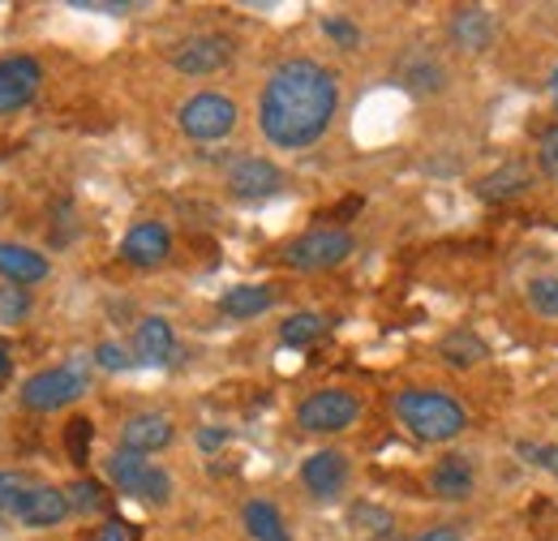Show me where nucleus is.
Segmentation results:
<instances>
[{
    "label": "nucleus",
    "instance_id": "1",
    "mask_svg": "<svg viewBox=\"0 0 558 541\" xmlns=\"http://www.w3.org/2000/svg\"><path fill=\"white\" fill-rule=\"evenodd\" d=\"M340 82L318 61H283L258 95V130L279 151H305L331 130Z\"/></svg>",
    "mask_w": 558,
    "mask_h": 541
},
{
    "label": "nucleus",
    "instance_id": "2",
    "mask_svg": "<svg viewBox=\"0 0 558 541\" xmlns=\"http://www.w3.org/2000/svg\"><path fill=\"white\" fill-rule=\"evenodd\" d=\"M396 417L413 430V438H421V443H451L469 425V412L460 408V400H451L447 392H429V387L400 392L396 396Z\"/></svg>",
    "mask_w": 558,
    "mask_h": 541
},
{
    "label": "nucleus",
    "instance_id": "3",
    "mask_svg": "<svg viewBox=\"0 0 558 541\" xmlns=\"http://www.w3.org/2000/svg\"><path fill=\"white\" fill-rule=\"evenodd\" d=\"M90 392V374L82 361H65V365H52V370H39L22 383V408L31 412H57V408L73 405Z\"/></svg>",
    "mask_w": 558,
    "mask_h": 541
},
{
    "label": "nucleus",
    "instance_id": "4",
    "mask_svg": "<svg viewBox=\"0 0 558 541\" xmlns=\"http://www.w3.org/2000/svg\"><path fill=\"white\" fill-rule=\"evenodd\" d=\"M236 117H241L236 104L228 95H215V91L190 95L181 104V112H177L185 137H194V142H219V137H228L236 130Z\"/></svg>",
    "mask_w": 558,
    "mask_h": 541
},
{
    "label": "nucleus",
    "instance_id": "5",
    "mask_svg": "<svg viewBox=\"0 0 558 541\" xmlns=\"http://www.w3.org/2000/svg\"><path fill=\"white\" fill-rule=\"evenodd\" d=\"M356 417H361V400L340 387L314 392L296 405V425L310 434H344L349 425H356Z\"/></svg>",
    "mask_w": 558,
    "mask_h": 541
},
{
    "label": "nucleus",
    "instance_id": "6",
    "mask_svg": "<svg viewBox=\"0 0 558 541\" xmlns=\"http://www.w3.org/2000/svg\"><path fill=\"white\" fill-rule=\"evenodd\" d=\"M352 232L349 228H314L305 237H296L288 250H283V263L292 270H327L340 267L352 254Z\"/></svg>",
    "mask_w": 558,
    "mask_h": 541
},
{
    "label": "nucleus",
    "instance_id": "7",
    "mask_svg": "<svg viewBox=\"0 0 558 541\" xmlns=\"http://www.w3.org/2000/svg\"><path fill=\"white\" fill-rule=\"evenodd\" d=\"M228 190L241 199V203H258V199H271L283 190V172H279L271 159H258V155H245L228 168Z\"/></svg>",
    "mask_w": 558,
    "mask_h": 541
},
{
    "label": "nucleus",
    "instance_id": "8",
    "mask_svg": "<svg viewBox=\"0 0 558 541\" xmlns=\"http://www.w3.org/2000/svg\"><path fill=\"white\" fill-rule=\"evenodd\" d=\"M39 82H44V69L35 57H0V117L26 108Z\"/></svg>",
    "mask_w": 558,
    "mask_h": 541
},
{
    "label": "nucleus",
    "instance_id": "9",
    "mask_svg": "<svg viewBox=\"0 0 558 541\" xmlns=\"http://www.w3.org/2000/svg\"><path fill=\"white\" fill-rule=\"evenodd\" d=\"M228 61H232V39H223V35H194V39H185L172 52V65H177V73H185V77L219 73Z\"/></svg>",
    "mask_w": 558,
    "mask_h": 541
},
{
    "label": "nucleus",
    "instance_id": "10",
    "mask_svg": "<svg viewBox=\"0 0 558 541\" xmlns=\"http://www.w3.org/2000/svg\"><path fill=\"white\" fill-rule=\"evenodd\" d=\"M168 254H172V237H168V228L163 224H155V219H142L134 224L130 232H125V241H121V259L130 263V267H159V263H168Z\"/></svg>",
    "mask_w": 558,
    "mask_h": 541
},
{
    "label": "nucleus",
    "instance_id": "11",
    "mask_svg": "<svg viewBox=\"0 0 558 541\" xmlns=\"http://www.w3.org/2000/svg\"><path fill=\"white\" fill-rule=\"evenodd\" d=\"M301 481L314 498H336L344 485H349V456L336 452V447H323L314 452L305 465H301Z\"/></svg>",
    "mask_w": 558,
    "mask_h": 541
},
{
    "label": "nucleus",
    "instance_id": "12",
    "mask_svg": "<svg viewBox=\"0 0 558 541\" xmlns=\"http://www.w3.org/2000/svg\"><path fill=\"white\" fill-rule=\"evenodd\" d=\"M65 516H70V498H65V490L35 481V485L26 490V498H22V507H17L13 520L26 525V529H57Z\"/></svg>",
    "mask_w": 558,
    "mask_h": 541
},
{
    "label": "nucleus",
    "instance_id": "13",
    "mask_svg": "<svg viewBox=\"0 0 558 541\" xmlns=\"http://www.w3.org/2000/svg\"><path fill=\"white\" fill-rule=\"evenodd\" d=\"M473 490H477L473 460H469V456H460V452L442 456V460L429 469V494H434V498H447V503H464V498H473Z\"/></svg>",
    "mask_w": 558,
    "mask_h": 541
},
{
    "label": "nucleus",
    "instance_id": "14",
    "mask_svg": "<svg viewBox=\"0 0 558 541\" xmlns=\"http://www.w3.org/2000/svg\"><path fill=\"white\" fill-rule=\"evenodd\" d=\"M172 421L163 412H138L121 425V452H134V456H150V452H163L172 443Z\"/></svg>",
    "mask_w": 558,
    "mask_h": 541
},
{
    "label": "nucleus",
    "instance_id": "15",
    "mask_svg": "<svg viewBox=\"0 0 558 541\" xmlns=\"http://www.w3.org/2000/svg\"><path fill=\"white\" fill-rule=\"evenodd\" d=\"M177 357V336L168 318H142L134 332V361L138 365H168Z\"/></svg>",
    "mask_w": 558,
    "mask_h": 541
},
{
    "label": "nucleus",
    "instance_id": "16",
    "mask_svg": "<svg viewBox=\"0 0 558 541\" xmlns=\"http://www.w3.org/2000/svg\"><path fill=\"white\" fill-rule=\"evenodd\" d=\"M48 259L39 254V250H31V245H13V241H0V275H4V284H17V288H26V284H39V279H48Z\"/></svg>",
    "mask_w": 558,
    "mask_h": 541
},
{
    "label": "nucleus",
    "instance_id": "17",
    "mask_svg": "<svg viewBox=\"0 0 558 541\" xmlns=\"http://www.w3.org/2000/svg\"><path fill=\"white\" fill-rule=\"evenodd\" d=\"M529 185H533V168L520 164V159H511V164L494 168L489 177L477 181V199H486V203H507V199H520Z\"/></svg>",
    "mask_w": 558,
    "mask_h": 541
},
{
    "label": "nucleus",
    "instance_id": "18",
    "mask_svg": "<svg viewBox=\"0 0 558 541\" xmlns=\"http://www.w3.org/2000/svg\"><path fill=\"white\" fill-rule=\"evenodd\" d=\"M271 305H276V292L267 284H236L219 297V314H228V318H258Z\"/></svg>",
    "mask_w": 558,
    "mask_h": 541
},
{
    "label": "nucleus",
    "instance_id": "19",
    "mask_svg": "<svg viewBox=\"0 0 558 541\" xmlns=\"http://www.w3.org/2000/svg\"><path fill=\"white\" fill-rule=\"evenodd\" d=\"M451 39L460 48H469V52H486L489 44H494V17H489L486 9H460L451 17Z\"/></svg>",
    "mask_w": 558,
    "mask_h": 541
},
{
    "label": "nucleus",
    "instance_id": "20",
    "mask_svg": "<svg viewBox=\"0 0 558 541\" xmlns=\"http://www.w3.org/2000/svg\"><path fill=\"white\" fill-rule=\"evenodd\" d=\"M241 520H245V533L254 541H292L283 516H279V507L267 503V498H250L245 512H241Z\"/></svg>",
    "mask_w": 558,
    "mask_h": 541
},
{
    "label": "nucleus",
    "instance_id": "21",
    "mask_svg": "<svg viewBox=\"0 0 558 541\" xmlns=\"http://www.w3.org/2000/svg\"><path fill=\"white\" fill-rule=\"evenodd\" d=\"M438 352H442V361H447V365H456V370L482 365V361L489 357V348L482 344V336H473L469 327H460V332L442 336V344H438Z\"/></svg>",
    "mask_w": 558,
    "mask_h": 541
},
{
    "label": "nucleus",
    "instance_id": "22",
    "mask_svg": "<svg viewBox=\"0 0 558 541\" xmlns=\"http://www.w3.org/2000/svg\"><path fill=\"white\" fill-rule=\"evenodd\" d=\"M104 469H108V481H112L121 494H134V498H138L142 481L150 473V460H146V456H134V452H112Z\"/></svg>",
    "mask_w": 558,
    "mask_h": 541
},
{
    "label": "nucleus",
    "instance_id": "23",
    "mask_svg": "<svg viewBox=\"0 0 558 541\" xmlns=\"http://www.w3.org/2000/svg\"><path fill=\"white\" fill-rule=\"evenodd\" d=\"M323 332H327V318L314 314V310H301V314H288V318H283L279 339H283L288 348H305V344H314Z\"/></svg>",
    "mask_w": 558,
    "mask_h": 541
},
{
    "label": "nucleus",
    "instance_id": "24",
    "mask_svg": "<svg viewBox=\"0 0 558 541\" xmlns=\"http://www.w3.org/2000/svg\"><path fill=\"white\" fill-rule=\"evenodd\" d=\"M349 525L352 529H361V533H374V538L396 533V516H391L387 507H374V503H356V507H349Z\"/></svg>",
    "mask_w": 558,
    "mask_h": 541
},
{
    "label": "nucleus",
    "instance_id": "25",
    "mask_svg": "<svg viewBox=\"0 0 558 541\" xmlns=\"http://www.w3.org/2000/svg\"><path fill=\"white\" fill-rule=\"evenodd\" d=\"M65 498H70V512H82V516H90V512L104 507V490L95 481H86V477H77V481L65 485Z\"/></svg>",
    "mask_w": 558,
    "mask_h": 541
},
{
    "label": "nucleus",
    "instance_id": "26",
    "mask_svg": "<svg viewBox=\"0 0 558 541\" xmlns=\"http://www.w3.org/2000/svg\"><path fill=\"white\" fill-rule=\"evenodd\" d=\"M90 438H95V425H90L86 417H73L70 425H65V452H70L73 465H86V456H90Z\"/></svg>",
    "mask_w": 558,
    "mask_h": 541
},
{
    "label": "nucleus",
    "instance_id": "27",
    "mask_svg": "<svg viewBox=\"0 0 558 541\" xmlns=\"http://www.w3.org/2000/svg\"><path fill=\"white\" fill-rule=\"evenodd\" d=\"M529 305H533L537 314H546V318H558V279L555 275H537V279L529 284Z\"/></svg>",
    "mask_w": 558,
    "mask_h": 541
},
{
    "label": "nucleus",
    "instance_id": "28",
    "mask_svg": "<svg viewBox=\"0 0 558 541\" xmlns=\"http://www.w3.org/2000/svg\"><path fill=\"white\" fill-rule=\"evenodd\" d=\"M404 82H409V91H417V95L438 91V86H442V65H434V61H417V65L404 69Z\"/></svg>",
    "mask_w": 558,
    "mask_h": 541
},
{
    "label": "nucleus",
    "instance_id": "29",
    "mask_svg": "<svg viewBox=\"0 0 558 541\" xmlns=\"http://www.w3.org/2000/svg\"><path fill=\"white\" fill-rule=\"evenodd\" d=\"M515 452L529 465H537V469H546L550 477H558V443H515Z\"/></svg>",
    "mask_w": 558,
    "mask_h": 541
},
{
    "label": "nucleus",
    "instance_id": "30",
    "mask_svg": "<svg viewBox=\"0 0 558 541\" xmlns=\"http://www.w3.org/2000/svg\"><path fill=\"white\" fill-rule=\"evenodd\" d=\"M26 310H31V297H26V288H17V284H4V288H0V323H17Z\"/></svg>",
    "mask_w": 558,
    "mask_h": 541
},
{
    "label": "nucleus",
    "instance_id": "31",
    "mask_svg": "<svg viewBox=\"0 0 558 541\" xmlns=\"http://www.w3.org/2000/svg\"><path fill=\"white\" fill-rule=\"evenodd\" d=\"M95 361L104 365V370H112V374H121V370H130V365H138L121 344H112V339H104L99 348H95Z\"/></svg>",
    "mask_w": 558,
    "mask_h": 541
},
{
    "label": "nucleus",
    "instance_id": "32",
    "mask_svg": "<svg viewBox=\"0 0 558 541\" xmlns=\"http://www.w3.org/2000/svg\"><path fill=\"white\" fill-rule=\"evenodd\" d=\"M537 159H542V172L558 181V125H550L542 142H537Z\"/></svg>",
    "mask_w": 558,
    "mask_h": 541
},
{
    "label": "nucleus",
    "instance_id": "33",
    "mask_svg": "<svg viewBox=\"0 0 558 541\" xmlns=\"http://www.w3.org/2000/svg\"><path fill=\"white\" fill-rule=\"evenodd\" d=\"M323 31H327L340 48H356V44H361V31H356L352 22H344V17H327V22H323Z\"/></svg>",
    "mask_w": 558,
    "mask_h": 541
},
{
    "label": "nucleus",
    "instance_id": "34",
    "mask_svg": "<svg viewBox=\"0 0 558 541\" xmlns=\"http://www.w3.org/2000/svg\"><path fill=\"white\" fill-rule=\"evenodd\" d=\"M228 443V430L223 425H207V430H198V447L203 452H219Z\"/></svg>",
    "mask_w": 558,
    "mask_h": 541
},
{
    "label": "nucleus",
    "instance_id": "35",
    "mask_svg": "<svg viewBox=\"0 0 558 541\" xmlns=\"http://www.w3.org/2000/svg\"><path fill=\"white\" fill-rule=\"evenodd\" d=\"M73 9H82V13H130V4H108V0H73Z\"/></svg>",
    "mask_w": 558,
    "mask_h": 541
},
{
    "label": "nucleus",
    "instance_id": "36",
    "mask_svg": "<svg viewBox=\"0 0 558 541\" xmlns=\"http://www.w3.org/2000/svg\"><path fill=\"white\" fill-rule=\"evenodd\" d=\"M464 538V529L460 525H438V529H425L421 538H413V541H460Z\"/></svg>",
    "mask_w": 558,
    "mask_h": 541
},
{
    "label": "nucleus",
    "instance_id": "37",
    "mask_svg": "<svg viewBox=\"0 0 558 541\" xmlns=\"http://www.w3.org/2000/svg\"><path fill=\"white\" fill-rule=\"evenodd\" d=\"M99 541H125V525H121V520H108L104 533H99Z\"/></svg>",
    "mask_w": 558,
    "mask_h": 541
},
{
    "label": "nucleus",
    "instance_id": "38",
    "mask_svg": "<svg viewBox=\"0 0 558 541\" xmlns=\"http://www.w3.org/2000/svg\"><path fill=\"white\" fill-rule=\"evenodd\" d=\"M550 99H555V108H558V65H555V73H550Z\"/></svg>",
    "mask_w": 558,
    "mask_h": 541
},
{
    "label": "nucleus",
    "instance_id": "39",
    "mask_svg": "<svg viewBox=\"0 0 558 541\" xmlns=\"http://www.w3.org/2000/svg\"><path fill=\"white\" fill-rule=\"evenodd\" d=\"M4 374H9V352L0 348V378H4Z\"/></svg>",
    "mask_w": 558,
    "mask_h": 541
},
{
    "label": "nucleus",
    "instance_id": "40",
    "mask_svg": "<svg viewBox=\"0 0 558 541\" xmlns=\"http://www.w3.org/2000/svg\"><path fill=\"white\" fill-rule=\"evenodd\" d=\"M374 541H413V538H400V533H387V538H374Z\"/></svg>",
    "mask_w": 558,
    "mask_h": 541
}]
</instances>
